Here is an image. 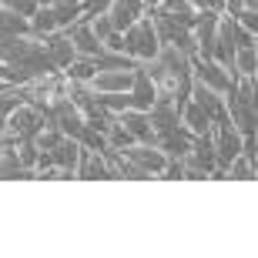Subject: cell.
Returning a JSON list of instances; mask_svg holds the SVG:
<instances>
[{
    "label": "cell",
    "instance_id": "11",
    "mask_svg": "<svg viewBox=\"0 0 258 258\" xmlns=\"http://www.w3.org/2000/svg\"><path fill=\"white\" fill-rule=\"evenodd\" d=\"M117 121L131 131L134 141L141 144H154V127L148 121V111H138V107H124V111H117Z\"/></svg>",
    "mask_w": 258,
    "mask_h": 258
},
{
    "label": "cell",
    "instance_id": "13",
    "mask_svg": "<svg viewBox=\"0 0 258 258\" xmlns=\"http://www.w3.org/2000/svg\"><path fill=\"white\" fill-rule=\"evenodd\" d=\"M191 138L195 134L188 131V127H174V131L154 134V144L164 151V158H181V154H188V148H191Z\"/></svg>",
    "mask_w": 258,
    "mask_h": 258
},
{
    "label": "cell",
    "instance_id": "12",
    "mask_svg": "<svg viewBox=\"0 0 258 258\" xmlns=\"http://www.w3.org/2000/svg\"><path fill=\"white\" fill-rule=\"evenodd\" d=\"M148 121H151L154 134L181 127V114H178V104H174V101H161V97H158V101L148 107Z\"/></svg>",
    "mask_w": 258,
    "mask_h": 258
},
{
    "label": "cell",
    "instance_id": "34",
    "mask_svg": "<svg viewBox=\"0 0 258 258\" xmlns=\"http://www.w3.org/2000/svg\"><path fill=\"white\" fill-rule=\"evenodd\" d=\"M20 104H24V101H20V94L14 91V87H10V91H0V117H7L10 111L20 107Z\"/></svg>",
    "mask_w": 258,
    "mask_h": 258
},
{
    "label": "cell",
    "instance_id": "24",
    "mask_svg": "<svg viewBox=\"0 0 258 258\" xmlns=\"http://www.w3.org/2000/svg\"><path fill=\"white\" fill-rule=\"evenodd\" d=\"M30 30H34V34H50V30H57L50 4H40V7L34 10V14H30Z\"/></svg>",
    "mask_w": 258,
    "mask_h": 258
},
{
    "label": "cell",
    "instance_id": "8",
    "mask_svg": "<svg viewBox=\"0 0 258 258\" xmlns=\"http://www.w3.org/2000/svg\"><path fill=\"white\" fill-rule=\"evenodd\" d=\"M60 34L74 44V50L81 54V57H94V54H101V50H104V44L91 34V27H87L84 17H77V20H71L67 27H60Z\"/></svg>",
    "mask_w": 258,
    "mask_h": 258
},
{
    "label": "cell",
    "instance_id": "19",
    "mask_svg": "<svg viewBox=\"0 0 258 258\" xmlns=\"http://www.w3.org/2000/svg\"><path fill=\"white\" fill-rule=\"evenodd\" d=\"M178 114H181V127H188L191 134H208V131H211V117L205 114L198 104H195L191 97H188V101L178 107Z\"/></svg>",
    "mask_w": 258,
    "mask_h": 258
},
{
    "label": "cell",
    "instance_id": "25",
    "mask_svg": "<svg viewBox=\"0 0 258 258\" xmlns=\"http://www.w3.org/2000/svg\"><path fill=\"white\" fill-rule=\"evenodd\" d=\"M87 27H91V34H94L101 44H107V40L117 34L114 24H111V17H107V10H104V14H97V17H91V20H87Z\"/></svg>",
    "mask_w": 258,
    "mask_h": 258
},
{
    "label": "cell",
    "instance_id": "37",
    "mask_svg": "<svg viewBox=\"0 0 258 258\" xmlns=\"http://www.w3.org/2000/svg\"><path fill=\"white\" fill-rule=\"evenodd\" d=\"M50 4H81V0H50Z\"/></svg>",
    "mask_w": 258,
    "mask_h": 258
},
{
    "label": "cell",
    "instance_id": "1",
    "mask_svg": "<svg viewBox=\"0 0 258 258\" xmlns=\"http://www.w3.org/2000/svg\"><path fill=\"white\" fill-rule=\"evenodd\" d=\"M144 74L151 77L154 84V101L161 97V101H174V104L181 107L188 97H191V64L184 57L181 50L174 47V44H161L158 54L148 60H138Z\"/></svg>",
    "mask_w": 258,
    "mask_h": 258
},
{
    "label": "cell",
    "instance_id": "23",
    "mask_svg": "<svg viewBox=\"0 0 258 258\" xmlns=\"http://www.w3.org/2000/svg\"><path fill=\"white\" fill-rule=\"evenodd\" d=\"M94 74H97L94 60H91V57H81V54H77V57L64 67V77H71V81H91Z\"/></svg>",
    "mask_w": 258,
    "mask_h": 258
},
{
    "label": "cell",
    "instance_id": "10",
    "mask_svg": "<svg viewBox=\"0 0 258 258\" xmlns=\"http://www.w3.org/2000/svg\"><path fill=\"white\" fill-rule=\"evenodd\" d=\"M191 101L211 117V124H221V121H228V111H225V97L218 91H211L208 84H201V81H191Z\"/></svg>",
    "mask_w": 258,
    "mask_h": 258
},
{
    "label": "cell",
    "instance_id": "32",
    "mask_svg": "<svg viewBox=\"0 0 258 258\" xmlns=\"http://www.w3.org/2000/svg\"><path fill=\"white\" fill-rule=\"evenodd\" d=\"M77 141H81V144H84V148H91V151H101V148H104V134H97L94 131V127H81V134H77Z\"/></svg>",
    "mask_w": 258,
    "mask_h": 258
},
{
    "label": "cell",
    "instance_id": "7",
    "mask_svg": "<svg viewBox=\"0 0 258 258\" xmlns=\"http://www.w3.org/2000/svg\"><path fill=\"white\" fill-rule=\"evenodd\" d=\"M188 64H191V77H195V81L208 84L211 91H218V94L231 91V84H235V81H231V77L225 74V67H221V64H215L211 57H198V54H195V57L188 60Z\"/></svg>",
    "mask_w": 258,
    "mask_h": 258
},
{
    "label": "cell",
    "instance_id": "4",
    "mask_svg": "<svg viewBox=\"0 0 258 258\" xmlns=\"http://www.w3.org/2000/svg\"><path fill=\"white\" fill-rule=\"evenodd\" d=\"M211 144H215V168H228L231 158L241 154V134L235 131L231 121L211 124Z\"/></svg>",
    "mask_w": 258,
    "mask_h": 258
},
{
    "label": "cell",
    "instance_id": "9",
    "mask_svg": "<svg viewBox=\"0 0 258 258\" xmlns=\"http://www.w3.org/2000/svg\"><path fill=\"white\" fill-rule=\"evenodd\" d=\"M121 154H124L131 164H138V168H144V171H151L154 178H158V171H161L164 161H168L158 144H141V141H134V144H127V148H121Z\"/></svg>",
    "mask_w": 258,
    "mask_h": 258
},
{
    "label": "cell",
    "instance_id": "18",
    "mask_svg": "<svg viewBox=\"0 0 258 258\" xmlns=\"http://www.w3.org/2000/svg\"><path fill=\"white\" fill-rule=\"evenodd\" d=\"M134 81V71H97L87 84L94 91H127Z\"/></svg>",
    "mask_w": 258,
    "mask_h": 258
},
{
    "label": "cell",
    "instance_id": "27",
    "mask_svg": "<svg viewBox=\"0 0 258 258\" xmlns=\"http://www.w3.org/2000/svg\"><path fill=\"white\" fill-rule=\"evenodd\" d=\"M225 178H241V181L248 178V181H251V178H255V164H251L245 154H235V158H231V164L225 168Z\"/></svg>",
    "mask_w": 258,
    "mask_h": 258
},
{
    "label": "cell",
    "instance_id": "16",
    "mask_svg": "<svg viewBox=\"0 0 258 258\" xmlns=\"http://www.w3.org/2000/svg\"><path fill=\"white\" fill-rule=\"evenodd\" d=\"M127 97H131V107H138V111H148L154 104V84L141 67H134V81L127 87Z\"/></svg>",
    "mask_w": 258,
    "mask_h": 258
},
{
    "label": "cell",
    "instance_id": "14",
    "mask_svg": "<svg viewBox=\"0 0 258 258\" xmlns=\"http://www.w3.org/2000/svg\"><path fill=\"white\" fill-rule=\"evenodd\" d=\"M77 178H84V181H101V178H111L107 174V164L101 158V151H91L81 144V154H77Z\"/></svg>",
    "mask_w": 258,
    "mask_h": 258
},
{
    "label": "cell",
    "instance_id": "21",
    "mask_svg": "<svg viewBox=\"0 0 258 258\" xmlns=\"http://www.w3.org/2000/svg\"><path fill=\"white\" fill-rule=\"evenodd\" d=\"M154 10H158V14L174 17L178 24H184V27H191V24H195V7L188 4V0H158V4H154Z\"/></svg>",
    "mask_w": 258,
    "mask_h": 258
},
{
    "label": "cell",
    "instance_id": "15",
    "mask_svg": "<svg viewBox=\"0 0 258 258\" xmlns=\"http://www.w3.org/2000/svg\"><path fill=\"white\" fill-rule=\"evenodd\" d=\"M44 37V44H47V50H50V60H54V67L57 71H64L71 60L77 57V50H74V44L60 34V30H50V34H40Z\"/></svg>",
    "mask_w": 258,
    "mask_h": 258
},
{
    "label": "cell",
    "instance_id": "22",
    "mask_svg": "<svg viewBox=\"0 0 258 258\" xmlns=\"http://www.w3.org/2000/svg\"><path fill=\"white\" fill-rule=\"evenodd\" d=\"M30 30V20L20 17L17 10H10L0 4V40L4 37H17V34H27Z\"/></svg>",
    "mask_w": 258,
    "mask_h": 258
},
{
    "label": "cell",
    "instance_id": "26",
    "mask_svg": "<svg viewBox=\"0 0 258 258\" xmlns=\"http://www.w3.org/2000/svg\"><path fill=\"white\" fill-rule=\"evenodd\" d=\"M60 138H64V134H60V127L44 124L37 134H34V144H37V151H54V148L60 144Z\"/></svg>",
    "mask_w": 258,
    "mask_h": 258
},
{
    "label": "cell",
    "instance_id": "39",
    "mask_svg": "<svg viewBox=\"0 0 258 258\" xmlns=\"http://www.w3.org/2000/svg\"><path fill=\"white\" fill-rule=\"evenodd\" d=\"M141 4H148V7H154V4H158V0H141Z\"/></svg>",
    "mask_w": 258,
    "mask_h": 258
},
{
    "label": "cell",
    "instance_id": "33",
    "mask_svg": "<svg viewBox=\"0 0 258 258\" xmlns=\"http://www.w3.org/2000/svg\"><path fill=\"white\" fill-rule=\"evenodd\" d=\"M77 7H81V17L91 20V17H97V14H104V10L111 7V0H81Z\"/></svg>",
    "mask_w": 258,
    "mask_h": 258
},
{
    "label": "cell",
    "instance_id": "3",
    "mask_svg": "<svg viewBox=\"0 0 258 258\" xmlns=\"http://www.w3.org/2000/svg\"><path fill=\"white\" fill-rule=\"evenodd\" d=\"M158 37H154V27H151V17L148 14H141V17L134 20L131 27L124 30V54L134 60H148L158 54Z\"/></svg>",
    "mask_w": 258,
    "mask_h": 258
},
{
    "label": "cell",
    "instance_id": "29",
    "mask_svg": "<svg viewBox=\"0 0 258 258\" xmlns=\"http://www.w3.org/2000/svg\"><path fill=\"white\" fill-rule=\"evenodd\" d=\"M255 57H258L255 47H238L235 50V71L245 77H255Z\"/></svg>",
    "mask_w": 258,
    "mask_h": 258
},
{
    "label": "cell",
    "instance_id": "28",
    "mask_svg": "<svg viewBox=\"0 0 258 258\" xmlns=\"http://www.w3.org/2000/svg\"><path fill=\"white\" fill-rule=\"evenodd\" d=\"M104 141L111 144V148H117V151H121V148H127V144H134V138H131V131H127V127L121 124V121H117V114H114V124L107 127Z\"/></svg>",
    "mask_w": 258,
    "mask_h": 258
},
{
    "label": "cell",
    "instance_id": "20",
    "mask_svg": "<svg viewBox=\"0 0 258 258\" xmlns=\"http://www.w3.org/2000/svg\"><path fill=\"white\" fill-rule=\"evenodd\" d=\"M91 60H94L97 71H134V67H138V60L121 54V50H101V54H94Z\"/></svg>",
    "mask_w": 258,
    "mask_h": 258
},
{
    "label": "cell",
    "instance_id": "31",
    "mask_svg": "<svg viewBox=\"0 0 258 258\" xmlns=\"http://www.w3.org/2000/svg\"><path fill=\"white\" fill-rule=\"evenodd\" d=\"M14 151H17V158H20L24 168H34V161H37V144H34V138H17Z\"/></svg>",
    "mask_w": 258,
    "mask_h": 258
},
{
    "label": "cell",
    "instance_id": "5",
    "mask_svg": "<svg viewBox=\"0 0 258 258\" xmlns=\"http://www.w3.org/2000/svg\"><path fill=\"white\" fill-rule=\"evenodd\" d=\"M215 27H218V10H211V7L195 10L191 37H195V47H198V57H211L215 54Z\"/></svg>",
    "mask_w": 258,
    "mask_h": 258
},
{
    "label": "cell",
    "instance_id": "2",
    "mask_svg": "<svg viewBox=\"0 0 258 258\" xmlns=\"http://www.w3.org/2000/svg\"><path fill=\"white\" fill-rule=\"evenodd\" d=\"M64 84H67L64 71H47V74L27 77V81H24V84H17L14 91L20 94V101H24V104L44 107L47 101H54L57 94H64Z\"/></svg>",
    "mask_w": 258,
    "mask_h": 258
},
{
    "label": "cell",
    "instance_id": "36",
    "mask_svg": "<svg viewBox=\"0 0 258 258\" xmlns=\"http://www.w3.org/2000/svg\"><path fill=\"white\" fill-rule=\"evenodd\" d=\"M188 4H191L195 10H201V7H211V0H188ZM211 10H215V7H211Z\"/></svg>",
    "mask_w": 258,
    "mask_h": 258
},
{
    "label": "cell",
    "instance_id": "38",
    "mask_svg": "<svg viewBox=\"0 0 258 258\" xmlns=\"http://www.w3.org/2000/svg\"><path fill=\"white\" fill-rule=\"evenodd\" d=\"M4 127H7V117H0V134H4Z\"/></svg>",
    "mask_w": 258,
    "mask_h": 258
},
{
    "label": "cell",
    "instance_id": "6",
    "mask_svg": "<svg viewBox=\"0 0 258 258\" xmlns=\"http://www.w3.org/2000/svg\"><path fill=\"white\" fill-rule=\"evenodd\" d=\"M40 127H44V111L34 104H20L7 114V127L4 131H10L14 138H34Z\"/></svg>",
    "mask_w": 258,
    "mask_h": 258
},
{
    "label": "cell",
    "instance_id": "17",
    "mask_svg": "<svg viewBox=\"0 0 258 258\" xmlns=\"http://www.w3.org/2000/svg\"><path fill=\"white\" fill-rule=\"evenodd\" d=\"M141 14H144V7H138V4H127V0H111V7H107V17H111V24H114L117 34H124L134 20L141 17Z\"/></svg>",
    "mask_w": 258,
    "mask_h": 258
},
{
    "label": "cell",
    "instance_id": "35",
    "mask_svg": "<svg viewBox=\"0 0 258 258\" xmlns=\"http://www.w3.org/2000/svg\"><path fill=\"white\" fill-rule=\"evenodd\" d=\"M4 7L17 10L20 17H27V20H30V14H34V10H37L40 4H37V0H4Z\"/></svg>",
    "mask_w": 258,
    "mask_h": 258
},
{
    "label": "cell",
    "instance_id": "30",
    "mask_svg": "<svg viewBox=\"0 0 258 258\" xmlns=\"http://www.w3.org/2000/svg\"><path fill=\"white\" fill-rule=\"evenodd\" d=\"M50 10H54V24H57V30L81 17V7H77V4H50Z\"/></svg>",
    "mask_w": 258,
    "mask_h": 258
}]
</instances>
